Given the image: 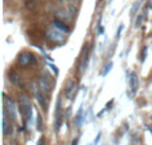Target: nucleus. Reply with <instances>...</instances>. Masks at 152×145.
<instances>
[{
  "mask_svg": "<svg viewBox=\"0 0 152 145\" xmlns=\"http://www.w3.org/2000/svg\"><path fill=\"white\" fill-rule=\"evenodd\" d=\"M3 96H4V107H3V109L7 112V116L10 117L11 121H16V120H18V115H16L15 101H13L11 97H8L5 93Z\"/></svg>",
  "mask_w": 152,
  "mask_h": 145,
  "instance_id": "1",
  "label": "nucleus"
},
{
  "mask_svg": "<svg viewBox=\"0 0 152 145\" xmlns=\"http://www.w3.org/2000/svg\"><path fill=\"white\" fill-rule=\"evenodd\" d=\"M47 39L52 43H56V44H63L66 41V35L58 31L56 28H51L47 31Z\"/></svg>",
  "mask_w": 152,
  "mask_h": 145,
  "instance_id": "2",
  "label": "nucleus"
},
{
  "mask_svg": "<svg viewBox=\"0 0 152 145\" xmlns=\"http://www.w3.org/2000/svg\"><path fill=\"white\" fill-rule=\"evenodd\" d=\"M37 84H39V87H40V91H42L44 95H50V93L52 92V81L50 80L48 75H44V76L42 75V76L37 79Z\"/></svg>",
  "mask_w": 152,
  "mask_h": 145,
  "instance_id": "3",
  "label": "nucleus"
},
{
  "mask_svg": "<svg viewBox=\"0 0 152 145\" xmlns=\"http://www.w3.org/2000/svg\"><path fill=\"white\" fill-rule=\"evenodd\" d=\"M8 79H10L11 84H13L15 87L20 88V89H23V88H24V81H23V79H21V76H20V75H19L16 71H11L10 75H8Z\"/></svg>",
  "mask_w": 152,
  "mask_h": 145,
  "instance_id": "4",
  "label": "nucleus"
},
{
  "mask_svg": "<svg viewBox=\"0 0 152 145\" xmlns=\"http://www.w3.org/2000/svg\"><path fill=\"white\" fill-rule=\"evenodd\" d=\"M13 133V128L11 124L10 119L7 116V112L3 109V135L4 136H11Z\"/></svg>",
  "mask_w": 152,
  "mask_h": 145,
  "instance_id": "5",
  "label": "nucleus"
},
{
  "mask_svg": "<svg viewBox=\"0 0 152 145\" xmlns=\"http://www.w3.org/2000/svg\"><path fill=\"white\" fill-rule=\"evenodd\" d=\"M32 55H34V53L21 52L20 55L18 56V63L20 64L23 68H28L29 64H32Z\"/></svg>",
  "mask_w": 152,
  "mask_h": 145,
  "instance_id": "6",
  "label": "nucleus"
},
{
  "mask_svg": "<svg viewBox=\"0 0 152 145\" xmlns=\"http://www.w3.org/2000/svg\"><path fill=\"white\" fill-rule=\"evenodd\" d=\"M64 95H66V97L72 99V100L75 99V96H76V83L74 81V80H68V81H67L66 89H64Z\"/></svg>",
  "mask_w": 152,
  "mask_h": 145,
  "instance_id": "7",
  "label": "nucleus"
},
{
  "mask_svg": "<svg viewBox=\"0 0 152 145\" xmlns=\"http://www.w3.org/2000/svg\"><path fill=\"white\" fill-rule=\"evenodd\" d=\"M55 119H56L55 130H56V132H59V129H60V125H61V121H63V116H61V100H60V99L58 100V104H56Z\"/></svg>",
  "mask_w": 152,
  "mask_h": 145,
  "instance_id": "8",
  "label": "nucleus"
},
{
  "mask_svg": "<svg viewBox=\"0 0 152 145\" xmlns=\"http://www.w3.org/2000/svg\"><path fill=\"white\" fill-rule=\"evenodd\" d=\"M52 24H53V28H56L58 31L63 32V33H69V32H71V28H69V27L67 25L64 21H61V20L55 19V20L52 21Z\"/></svg>",
  "mask_w": 152,
  "mask_h": 145,
  "instance_id": "9",
  "label": "nucleus"
},
{
  "mask_svg": "<svg viewBox=\"0 0 152 145\" xmlns=\"http://www.w3.org/2000/svg\"><path fill=\"white\" fill-rule=\"evenodd\" d=\"M129 88H131L132 93H135L137 91V88H139V77L134 72L129 75Z\"/></svg>",
  "mask_w": 152,
  "mask_h": 145,
  "instance_id": "10",
  "label": "nucleus"
},
{
  "mask_svg": "<svg viewBox=\"0 0 152 145\" xmlns=\"http://www.w3.org/2000/svg\"><path fill=\"white\" fill-rule=\"evenodd\" d=\"M35 97H36V100H37V103H39V105L42 107L44 111H47V108H48V99L45 97L44 93H43V92H39L36 96H35Z\"/></svg>",
  "mask_w": 152,
  "mask_h": 145,
  "instance_id": "11",
  "label": "nucleus"
},
{
  "mask_svg": "<svg viewBox=\"0 0 152 145\" xmlns=\"http://www.w3.org/2000/svg\"><path fill=\"white\" fill-rule=\"evenodd\" d=\"M87 65H88V47H87L86 53L83 55V59H81L80 68H79V72H80V75H83V73H84V71L87 69Z\"/></svg>",
  "mask_w": 152,
  "mask_h": 145,
  "instance_id": "12",
  "label": "nucleus"
},
{
  "mask_svg": "<svg viewBox=\"0 0 152 145\" xmlns=\"http://www.w3.org/2000/svg\"><path fill=\"white\" fill-rule=\"evenodd\" d=\"M19 105H31V100H29L28 96L21 93L19 96Z\"/></svg>",
  "mask_w": 152,
  "mask_h": 145,
  "instance_id": "13",
  "label": "nucleus"
},
{
  "mask_svg": "<svg viewBox=\"0 0 152 145\" xmlns=\"http://www.w3.org/2000/svg\"><path fill=\"white\" fill-rule=\"evenodd\" d=\"M67 13H69V12H67V11H63V9L58 11V20L64 21V20H67V19H71V16H68Z\"/></svg>",
  "mask_w": 152,
  "mask_h": 145,
  "instance_id": "14",
  "label": "nucleus"
},
{
  "mask_svg": "<svg viewBox=\"0 0 152 145\" xmlns=\"http://www.w3.org/2000/svg\"><path fill=\"white\" fill-rule=\"evenodd\" d=\"M139 7H140V0H137V1L134 3V5H132V8H131V15L132 16H135L137 13V11H139Z\"/></svg>",
  "mask_w": 152,
  "mask_h": 145,
  "instance_id": "15",
  "label": "nucleus"
},
{
  "mask_svg": "<svg viewBox=\"0 0 152 145\" xmlns=\"http://www.w3.org/2000/svg\"><path fill=\"white\" fill-rule=\"evenodd\" d=\"M143 19H144V15H140L136 17V20H135V28H139L140 25H142V21Z\"/></svg>",
  "mask_w": 152,
  "mask_h": 145,
  "instance_id": "16",
  "label": "nucleus"
},
{
  "mask_svg": "<svg viewBox=\"0 0 152 145\" xmlns=\"http://www.w3.org/2000/svg\"><path fill=\"white\" fill-rule=\"evenodd\" d=\"M36 121H37V130H42L43 129V120H42V116L40 115H37L36 116Z\"/></svg>",
  "mask_w": 152,
  "mask_h": 145,
  "instance_id": "17",
  "label": "nucleus"
},
{
  "mask_svg": "<svg viewBox=\"0 0 152 145\" xmlns=\"http://www.w3.org/2000/svg\"><path fill=\"white\" fill-rule=\"evenodd\" d=\"M68 11H69V16H75L76 12H77V9H76V8H75L72 4L68 5Z\"/></svg>",
  "mask_w": 152,
  "mask_h": 145,
  "instance_id": "18",
  "label": "nucleus"
},
{
  "mask_svg": "<svg viewBox=\"0 0 152 145\" xmlns=\"http://www.w3.org/2000/svg\"><path fill=\"white\" fill-rule=\"evenodd\" d=\"M111 68H112V63H108L107 65H105V69H104V72H103V76H107V75L110 73Z\"/></svg>",
  "mask_w": 152,
  "mask_h": 145,
  "instance_id": "19",
  "label": "nucleus"
},
{
  "mask_svg": "<svg viewBox=\"0 0 152 145\" xmlns=\"http://www.w3.org/2000/svg\"><path fill=\"white\" fill-rule=\"evenodd\" d=\"M145 56H147V47L143 48V52H142V61L145 60Z\"/></svg>",
  "mask_w": 152,
  "mask_h": 145,
  "instance_id": "20",
  "label": "nucleus"
},
{
  "mask_svg": "<svg viewBox=\"0 0 152 145\" xmlns=\"http://www.w3.org/2000/svg\"><path fill=\"white\" fill-rule=\"evenodd\" d=\"M48 67H50V68H51V69H52V72H53V73H55V75H58V73H59L58 68H56V67H55V65H53V64H50V65H48Z\"/></svg>",
  "mask_w": 152,
  "mask_h": 145,
  "instance_id": "21",
  "label": "nucleus"
},
{
  "mask_svg": "<svg viewBox=\"0 0 152 145\" xmlns=\"http://www.w3.org/2000/svg\"><path fill=\"white\" fill-rule=\"evenodd\" d=\"M121 31H123V25H120V27H119L118 32H116V40H119V37H120V33H121Z\"/></svg>",
  "mask_w": 152,
  "mask_h": 145,
  "instance_id": "22",
  "label": "nucleus"
},
{
  "mask_svg": "<svg viewBox=\"0 0 152 145\" xmlns=\"http://www.w3.org/2000/svg\"><path fill=\"white\" fill-rule=\"evenodd\" d=\"M100 137H102V133H99V135H97V137L96 138H95V145H97V144H99V141H100Z\"/></svg>",
  "mask_w": 152,
  "mask_h": 145,
  "instance_id": "23",
  "label": "nucleus"
},
{
  "mask_svg": "<svg viewBox=\"0 0 152 145\" xmlns=\"http://www.w3.org/2000/svg\"><path fill=\"white\" fill-rule=\"evenodd\" d=\"M77 143H79V140H77V138H75V140H72V144L71 145H77Z\"/></svg>",
  "mask_w": 152,
  "mask_h": 145,
  "instance_id": "24",
  "label": "nucleus"
},
{
  "mask_svg": "<svg viewBox=\"0 0 152 145\" xmlns=\"http://www.w3.org/2000/svg\"><path fill=\"white\" fill-rule=\"evenodd\" d=\"M99 33H103V27L99 25Z\"/></svg>",
  "mask_w": 152,
  "mask_h": 145,
  "instance_id": "25",
  "label": "nucleus"
},
{
  "mask_svg": "<svg viewBox=\"0 0 152 145\" xmlns=\"http://www.w3.org/2000/svg\"><path fill=\"white\" fill-rule=\"evenodd\" d=\"M58 1H59V3H63V1H64V0H58Z\"/></svg>",
  "mask_w": 152,
  "mask_h": 145,
  "instance_id": "26",
  "label": "nucleus"
},
{
  "mask_svg": "<svg viewBox=\"0 0 152 145\" xmlns=\"http://www.w3.org/2000/svg\"><path fill=\"white\" fill-rule=\"evenodd\" d=\"M151 119H152V117H151Z\"/></svg>",
  "mask_w": 152,
  "mask_h": 145,
  "instance_id": "27",
  "label": "nucleus"
},
{
  "mask_svg": "<svg viewBox=\"0 0 152 145\" xmlns=\"http://www.w3.org/2000/svg\"><path fill=\"white\" fill-rule=\"evenodd\" d=\"M89 145H91V144H89Z\"/></svg>",
  "mask_w": 152,
  "mask_h": 145,
  "instance_id": "28",
  "label": "nucleus"
},
{
  "mask_svg": "<svg viewBox=\"0 0 152 145\" xmlns=\"http://www.w3.org/2000/svg\"><path fill=\"white\" fill-rule=\"evenodd\" d=\"M12 145H13V144H12Z\"/></svg>",
  "mask_w": 152,
  "mask_h": 145,
  "instance_id": "29",
  "label": "nucleus"
}]
</instances>
